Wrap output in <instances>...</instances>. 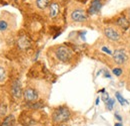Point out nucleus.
I'll return each mask as SVG.
<instances>
[{"instance_id": "nucleus-1", "label": "nucleus", "mask_w": 130, "mask_h": 126, "mask_svg": "<svg viewBox=\"0 0 130 126\" xmlns=\"http://www.w3.org/2000/svg\"><path fill=\"white\" fill-rule=\"evenodd\" d=\"M69 118H70V111L64 106L55 109L52 114V121L56 124L66 122L67 120H69Z\"/></svg>"}, {"instance_id": "nucleus-2", "label": "nucleus", "mask_w": 130, "mask_h": 126, "mask_svg": "<svg viewBox=\"0 0 130 126\" xmlns=\"http://www.w3.org/2000/svg\"><path fill=\"white\" fill-rule=\"evenodd\" d=\"M113 59L114 62L121 66V65H125L128 61V55H127V51L124 49H119V50H116L113 52Z\"/></svg>"}, {"instance_id": "nucleus-3", "label": "nucleus", "mask_w": 130, "mask_h": 126, "mask_svg": "<svg viewBox=\"0 0 130 126\" xmlns=\"http://www.w3.org/2000/svg\"><path fill=\"white\" fill-rule=\"evenodd\" d=\"M55 56L59 59L60 62L66 63L71 58V51L69 49H67L66 46H59L55 50Z\"/></svg>"}, {"instance_id": "nucleus-4", "label": "nucleus", "mask_w": 130, "mask_h": 126, "mask_svg": "<svg viewBox=\"0 0 130 126\" xmlns=\"http://www.w3.org/2000/svg\"><path fill=\"white\" fill-rule=\"evenodd\" d=\"M104 34L109 41H112V42H117L121 37V34H120L119 30H117L114 27H106V28H104Z\"/></svg>"}, {"instance_id": "nucleus-5", "label": "nucleus", "mask_w": 130, "mask_h": 126, "mask_svg": "<svg viewBox=\"0 0 130 126\" xmlns=\"http://www.w3.org/2000/svg\"><path fill=\"white\" fill-rule=\"evenodd\" d=\"M71 19L75 22H83L87 20V14L82 9H75L71 12Z\"/></svg>"}, {"instance_id": "nucleus-6", "label": "nucleus", "mask_w": 130, "mask_h": 126, "mask_svg": "<svg viewBox=\"0 0 130 126\" xmlns=\"http://www.w3.org/2000/svg\"><path fill=\"white\" fill-rule=\"evenodd\" d=\"M23 97L27 102H34L38 99V93L33 88H27L23 92Z\"/></svg>"}, {"instance_id": "nucleus-7", "label": "nucleus", "mask_w": 130, "mask_h": 126, "mask_svg": "<svg viewBox=\"0 0 130 126\" xmlns=\"http://www.w3.org/2000/svg\"><path fill=\"white\" fill-rule=\"evenodd\" d=\"M11 93H12V95L13 97H15V98H20L22 95H23V93H22V88H21V83H20L19 80H16L13 82L12 84V88H11Z\"/></svg>"}, {"instance_id": "nucleus-8", "label": "nucleus", "mask_w": 130, "mask_h": 126, "mask_svg": "<svg viewBox=\"0 0 130 126\" xmlns=\"http://www.w3.org/2000/svg\"><path fill=\"white\" fill-rule=\"evenodd\" d=\"M102 7V2L100 0H92V2L90 4V7L88 9V13L89 14H95L97 13Z\"/></svg>"}, {"instance_id": "nucleus-9", "label": "nucleus", "mask_w": 130, "mask_h": 126, "mask_svg": "<svg viewBox=\"0 0 130 126\" xmlns=\"http://www.w3.org/2000/svg\"><path fill=\"white\" fill-rule=\"evenodd\" d=\"M59 13V5L56 2H52L49 5V16L51 18H55L57 17Z\"/></svg>"}, {"instance_id": "nucleus-10", "label": "nucleus", "mask_w": 130, "mask_h": 126, "mask_svg": "<svg viewBox=\"0 0 130 126\" xmlns=\"http://www.w3.org/2000/svg\"><path fill=\"white\" fill-rule=\"evenodd\" d=\"M116 24H117L118 26H120L121 28H123L124 30H127L129 28V26H130V23L129 21L127 20V18L124 17V16H121L117 19V21H116Z\"/></svg>"}, {"instance_id": "nucleus-11", "label": "nucleus", "mask_w": 130, "mask_h": 126, "mask_svg": "<svg viewBox=\"0 0 130 126\" xmlns=\"http://www.w3.org/2000/svg\"><path fill=\"white\" fill-rule=\"evenodd\" d=\"M18 46L20 49H27V48H29L30 46V42H29V39L27 38L26 36H21V37H19L18 39Z\"/></svg>"}, {"instance_id": "nucleus-12", "label": "nucleus", "mask_w": 130, "mask_h": 126, "mask_svg": "<svg viewBox=\"0 0 130 126\" xmlns=\"http://www.w3.org/2000/svg\"><path fill=\"white\" fill-rule=\"evenodd\" d=\"M14 121H15L14 116L13 115H8L6 118H4V120L2 121V123H1L0 126H13Z\"/></svg>"}, {"instance_id": "nucleus-13", "label": "nucleus", "mask_w": 130, "mask_h": 126, "mask_svg": "<svg viewBox=\"0 0 130 126\" xmlns=\"http://www.w3.org/2000/svg\"><path fill=\"white\" fill-rule=\"evenodd\" d=\"M49 5V0H36V6L39 9H46Z\"/></svg>"}, {"instance_id": "nucleus-14", "label": "nucleus", "mask_w": 130, "mask_h": 126, "mask_svg": "<svg viewBox=\"0 0 130 126\" xmlns=\"http://www.w3.org/2000/svg\"><path fill=\"white\" fill-rule=\"evenodd\" d=\"M115 97H116V99H117V101L120 103V105H124V104H125L126 100H125V99L122 97V95L120 94V93L116 92V93H115Z\"/></svg>"}, {"instance_id": "nucleus-15", "label": "nucleus", "mask_w": 130, "mask_h": 126, "mask_svg": "<svg viewBox=\"0 0 130 126\" xmlns=\"http://www.w3.org/2000/svg\"><path fill=\"white\" fill-rule=\"evenodd\" d=\"M7 27H8L7 22H6L5 20H0V30L4 31V30L7 29Z\"/></svg>"}, {"instance_id": "nucleus-16", "label": "nucleus", "mask_w": 130, "mask_h": 126, "mask_svg": "<svg viewBox=\"0 0 130 126\" xmlns=\"http://www.w3.org/2000/svg\"><path fill=\"white\" fill-rule=\"evenodd\" d=\"M5 77H6V73H5V70H4L2 67H0V82L4 81Z\"/></svg>"}, {"instance_id": "nucleus-17", "label": "nucleus", "mask_w": 130, "mask_h": 126, "mask_svg": "<svg viewBox=\"0 0 130 126\" xmlns=\"http://www.w3.org/2000/svg\"><path fill=\"white\" fill-rule=\"evenodd\" d=\"M112 72H113V74L115 76H117V77H119V76L122 75V69L121 68H114L112 70Z\"/></svg>"}, {"instance_id": "nucleus-18", "label": "nucleus", "mask_w": 130, "mask_h": 126, "mask_svg": "<svg viewBox=\"0 0 130 126\" xmlns=\"http://www.w3.org/2000/svg\"><path fill=\"white\" fill-rule=\"evenodd\" d=\"M101 99H102V101H103L105 104L109 101V99H110V98H109V94H108V93H103V94H102V96H101Z\"/></svg>"}, {"instance_id": "nucleus-19", "label": "nucleus", "mask_w": 130, "mask_h": 126, "mask_svg": "<svg viewBox=\"0 0 130 126\" xmlns=\"http://www.w3.org/2000/svg\"><path fill=\"white\" fill-rule=\"evenodd\" d=\"M113 105H114V100L113 99H109V101L106 103V107L108 110H112Z\"/></svg>"}, {"instance_id": "nucleus-20", "label": "nucleus", "mask_w": 130, "mask_h": 126, "mask_svg": "<svg viewBox=\"0 0 130 126\" xmlns=\"http://www.w3.org/2000/svg\"><path fill=\"white\" fill-rule=\"evenodd\" d=\"M101 50H102V51H104V52H106V54H108V55H113V54H112V51L109 50L108 48H106V46H103V48L101 49Z\"/></svg>"}, {"instance_id": "nucleus-21", "label": "nucleus", "mask_w": 130, "mask_h": 126, "mask_svg": "<svg viewBox=\"0 0 130 126\" xmlns=\"http://www.w3.org/2000/svg\"><path fill=\"white\" fill-rule=\"evenodd\" d=\"M115 117L118 119V121H122V117L119 115V114H117V113H115Z\"/></svg>"}, {"instance_id": "nucleus-22", "label": "nucleus", "mask_w": 130, "mask_h": 126, "mask_svg": "<svg viewBox=\"0 0 130 126\" xmlns=\"http://www.w3.org/2000/svg\"><path fill=\"white\" fill-rule=\"evenodd\" d=\"M104 76H105V78H111V75L109 74V73H108L107 71H105V73H104Z\"/></svg>"}, {"instance_id": "nucleus-23", "label": "nucleus", "mask_w": 130, "mask_h": 126, "mask_svg": "<svg viewBox=\"0 0 130 126\" xmlns=\"http://www.w3.org/2000/svg\"><path fill=\"white\" fill-rule=\"evenodd\" d=\"M114 126H123V125H122V123H120V122H119V123H116Z\"/></svg>"}, {"instance_id": "nucleus-24", "label": "nucleus", "mask_w": 130, "mask_h": 126, "mask_svg": "<svg viewBox=\"0 0 130 126\" xmlns=\"http://www.w3.org/2000/svg\"><path fill=\"white\" fill-rule=\"evenodd\" d=\"M99 100H100V99H99V98H97V99H96V102H95V104L98 105V104H99Z\"/></svg>"}]
</instances>
